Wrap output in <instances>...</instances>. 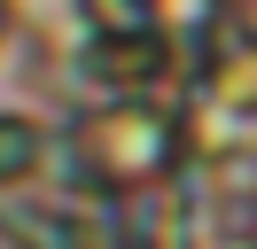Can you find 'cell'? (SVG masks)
I'll return each mask as SVG.
<instances>
[{
	"mask_svg": "<svg viewBox=\"0 0 257 249\" xmlns=\"http://www.w3.org/2000/svg\"><path fill=\"white\" fill-rule=\"evenodd\" d=\"M94 148H101V164H109V171L141 179V171L164 164V117H156V109H109L101 133H94Z\"/></svg>",
	"mask_w": 257,
	"mask_h": 249,
	"instance_id": "obj_1",
	"label": "cell"
},
{
	"mask_svg": "<svg viewBox=\"0 0 257 249\" xmlns=\"http://www.w3.org/2000/svg\"><path fill=\"white\" fill-rule=\"evenodd\" d=\"M39 171V125L32 117H0V179Z\"/></svg>",
	"mask_w": 257,
	"mask_h": 249,
	"instance_id": "obj_2",
	"label": "cell"
},
{
	"mask_svg": "<svg viewBox=\"0 0 257 249\" xmlns=\"http://www.w3.org/2000/svg\"><path fill=\"white\" fill-rule=\"evenodd\" d=\"M8 226L24 233L32 249H78V233H70V218H39V210H16Z\"/></svg>",
	"mask_w": 257,
	"mask_h": 249,
	"instance_id": "obj_3",
	"label": "cell"
}]
</instances>
